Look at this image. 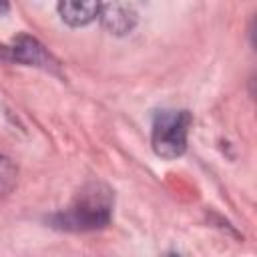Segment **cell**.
<instances>
[{
	"instance_id": "obj_6",
	"label": "cell",
	"mask_w": 257,
	"mask_h": 257,
	"mask_svg": "<svg viewBox=\"0 0 257 257\" xmlns=\"http://www.w3.org/2000/svg\"><path fill=\"white\" fill-rule=\"evenodd\" d=\"M16 179H18V169H16V165H14L8 157L0 155V199H4V197L14 189Z\"/></svg>"
},
{
	"instance_id": "obj_4",
	"label": "cell",
	"mask_w": 257,
	"mask_h": 257,
	"mask_svg": "<svg viewBox=\"0 0 257 257\" xmlns=\"http://www.w3.org/2000/svg\"><path fill=\"white\" fill-rule=\"evenodd\" d=\"M102 10V0H58V12L68 26H86Z\"/></svg>"
},
{
	"instance_id": "obj_7",
	"label": "cell",
	"mask_w": 257,
	"mask_h": 257,
	"mask_svg": "<svg viewBox=\"0 0 257 257\" xmlns=\"http://www.w3.org/2000/svg\"><path fill=\"white\" fill-rule=\"evenodd\" d=\"M8 0H0V14H6L8 12Z\"/></svg>"
},
{
	"instance_id": "obj_1",
	"label": "cell",
	"mask_w": 257,
	"mask_h": 257,
	"mask_svg": "<svg viewBox=\"0 0 257 257\" xmlns=\"http://www.w3.org/2000/svg\"><path fill=\"white\" fill-rule=\"evenodd\" d=\"M110 213L112 193L100 183H90L76 195L70 207L52 217V223L66 231H94L108 225Z\"/></svg>"
},
{
	"instance_id": "obj_5",
	"label": "cell",
	"mask_w": 257,
	"mask_h": 257,
	"mask_svg": "<svg viewBox=\"0 0 257 257\" xmlns=\"http://www.w3.org/2000/svg\"><path fill=\"white\" fill-rule=\"evenodd\" d=\"M102 24L110 32L122 34V32L131 30V26H133V14L122 4H110V6H106V10L102 14Z\"/></svg>"
},
{
	"instance_id": "obj_2",
	"label": "cell",
	"mask_w": 257,
	"mask_h": 257,
	"mask_svg": "<svg viewBox=\"0 0 257 257\" xmlns=\"http://www.w3.org/2000/svg\"><path fill=\"white\" fill-rule=\"evenodd\" d=\"M191 114L187 110H159L153 120L151 143L159 157L177 159L187 149Z\"/></svg>"
},
{
	"instance_id": "obj_3",
	"label": "cell",
	"mask_w": 257,
	"mask_h": 257,
	"mask_svg": "<svg viewBox=\"0 0 257 257\" xmlns=\"http://www.w3.org/2000/svg\"><path fill=\"white\" fill-rule=\"evenodd\" d=\"M4 52L10 60H18L30 66H40L46 70L56 68V62L46 52V48L36 38H30V36H18L10 46H4Z\"/></svg>"
}]
</instances>
